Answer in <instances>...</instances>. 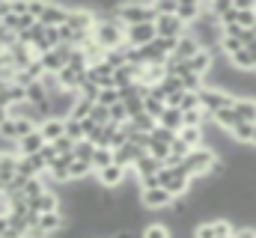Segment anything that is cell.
Segmentation results:
<instances>
[{"label": "cell", "instance_id": "3", "mask_svg": "<svg viewBox=\"0 0 256 238\" xmlns=\"http://www.w3.org/2000/svg\"><path fill=\"white\" fill-rule=\"evenodd\" d=\"M236 98L238 96H232L230 90H220V86H202L200 90V104L208 110V114H218V110H224V108H232L236 104Z\"/></svg>", "mask_w": 256, "mask_h": 238}, {"label": "cell", "instance_id": "8", "mask_svg": "<svg viewBox=\"0 0 256 238\" xmlns=\"http://www.w3.org/2000/svg\"><path fill=\"white\" fill-rule=\"evenodd\" d=\"M158 36L155 21H143V24H128L126 27V42L128 45H149Z\"/></svg>", "mask_w": 256, "mask_h": 238}, {"label": "cell", "instance_id": "43", "mask_svg": "<svg viewBox=\"0 0 256 238\" xmlns=\"http://www.w3.org/2000/svg\"><path fill=\"white\" fill-rule=\"evenodd\" d=\"M220 24H238V9H236V6L226 9V12L220 15Z\"/></svg>", "mask_w": 256, "mask_h": 238}, {"label": "cell", "instance_id": "31", "mask_svg": "<svg viewBox=\"0 0 256 238\" xmlns=\"http://www.w3.org/2000/svg\"><path fill=\"white\" fill-rule=\"evenodd\" d=\"M90 119H92L96 125H108V122H110V108L102 104V102H96L92 110H90Z\"/></svg>", "mask_w": 256, "mask_h": 238}, {"label": "cell", "instance_id": "16", "mask_svg": "<svg viewBox=\"0 0 256 238\" xmlns=\"http://www.w3.org/2000/svg\"><path fill=\"white\" fill-rule=\"evenodd\" d=\"M143 152H149V149H140L137 143H131V140H128V143H122V146H116V149H114V158H116V164L131 167V164H134Z\"/></svg>", "mask_w": 256, "mask_h": 238}, {"label": "cell", "instance_id": "22", "mask_svg": "<svg viewBox=\"0 0 256 238\" xmlns=\"http://www.w3.org/2000/svg\"><path fill=\"white\" fill-rule=\"evenodd\" d=\"M212 119L220 125V128H226V131H232L238 122H242V114L236 110V108H224V110H218V114H212Z\"/></svg>", "mask_w": 256, "mask_h": 238}, {"label": "cell", "instance_id": "5", "mask_svg": "<svg viewBox=\"0 0 256 238\" xmlns=\"http://www.w3.org/2000/svg\"><path fill=\"white\" fill-rule=\"evenodd\" d=\"M155 27H158V36H173V39H179V36L188 30V21H182L176 12H158Z\"/></svg>", "mask_w": 256, "mask_h": 238}, {"label": "cell", "instance_id": "32", "mask_svg": "<svg viewBox=\"0 0 256 238\" xmlns=\"http://www.w3.org/2000/svg\"><path fill=\"white\" fill-rule=\"evenodd\" d=\"M143 102H146V110H149V114H155V116H161V110L167 108V102H164L161 96H155V92L143 96Z\"/></svg>", "mask_w": 256, "mask_h": 238}, {"label": "cell", "instance_id": "15", "mask_svg": "<svg viewBox=\"0 0 256 238\" xmlns=\"http://www.w3.org/2000/svg\"><path fill=\"white\" fill-rule=\"evenodd\" d=\"M200 48H206V45H202V42L194 36L191 30H185V33L176 39V51H173V54H176V57H182V60H191L194 54L200 51Z\"/></svg>", "mask_w": 256, "mask_h": 238}, {"label": "cell", "instance_id": "7", "mask_svg": "<svg viewBox=\"0 0 256 238\" xmlns=\"http://www.w3.org/2000/svg\"><path fill=\"white\" fill-rule=\"evenodd\" d=\"M18 173L27 178L33 176H45L48 173V158L42 152H33V155H18Z\"/></svg>", "mask_w": 256, "mask_h": 238}, {"label": "cell", "instance_id": "13", "mask_svg": "<svg viewBox=\"0 0 256 238\" xmlns=\"http://www.w3.org/2000/svg\"><path fill=\"white\" fill-rule=\"evenodd\" d=\"M161 167H164V161L161 158H155L152 152H143L134 164H131V173L140 178V176H152V173H161Z\"/></svg>", "mask_w": 256, "mask_h": 238}, {"label": "cell", "instance_id": "10", "mask_svg": "<svg viewBox=\"0 0 256 238\" xmlns=\"http://www.w3.org/2000/svg\"><path fill=\"white\" fill-rule=\"evenodd\" d=\"M140 200H143V206H146V208L158 212V208H170L176 196L161 184V188H149V190H143V194H140Z\"/></svg>", "mask_w": 256, "mask_h": 238}, {"label": "cell", "instance_id": "11", "mask_svg": "<svg viewBox=\"0 0 256 238\" xmlns=\"http://www.w3.org/2000/svg\"><path fill=\"white\" fill-rule=\"evenodd\" d=\"M128 173H131V167H122V164H116V161H114V164H108L104 170H98L96 178H98L104 188H114V190H116V188L128 178Z\"/></svg>", "mask_w": 256, "mask_h": 238}, {"label": "cell", "instance_id": "45", "mask_svg": "<svg viewBox=\"0 0 256 238\" xmlns=\"http://www.w3.org/2000/svg\"><path fill=\"white\" fill-rule=\"evenodd\" d=\"M254 146H256V128H254Z\"/></svg>", "mask_w": 256, "mask_h": 238}, {"label": "cell", "instance_id": "9", "mask_svg": "<svg viewBox=\"0 0 256 238\" xmlns=\"http://www.w3.org/2000/svg\"><path fill=\"white\" fill-rule=\"evenodd\" d=\"M66 226H68V224H66L63 212H42V214H39V224H36V230H33V236H51V232L66 230Z\"/></svg>", "mask_w": 256, "mask_h": 238}, {"label": "cell", "instance_id": "46", "mask_svg": "<svg viewBox=\"0 0 256 238\" xmlns=\"http://www.w3.org/2000/svg\"><path fill=\"white\" fill-rule=\"evenodd\" d=\"M0 155H3V152H0Z\"/></svg>", "mask_w": 256, "mask_h": 238}, {"label": "cell", "instance_id": "33", "mask_svg": "<svg viewBox=\"0 0 256 238\" xmlns=\"http://www.w3.org/2000/svg\"><path fill=\"white\" fill-rule=\"evenodd\" d=\"M92 98H84V96H78V102H74V108H72V116H78V119H84V116H90V110H92Z\"/></svg>", "mask_w": 256, "mask_h": 238}, {"label": "cell", "instance_id": "36", "mask_svg": "<svg viewBox=\"0 0 256 238\" xmlns=\"http://www.w3.org/2000/svg\"><path fill=\"white\" fill-rule=\"evenodd\" d=\"M0 131H3V137H9V140H18V137H21V131H18V119L15 116L3 119V122H0Z\"/></svg>", "mask_w": 256, "mask_h": 238}, {"label": "cell", "instance_id": "21", "mask_svg": "<svg viewBox=\"0 0 256 238\" xmlns=\"http://www.w3.org/2000/svg\"><path fill=\"white\" fill-rule=\"evenodd\" d=\"M39 128H42L45 140H57V137H63V134H66V116H51V119H45Z\"/></svg>", "mask_w": 256, "mask_h": 238}, {"label": "cell", "instance_id": "29", "mask_svg": "<svg viewBox=\"0 0 256 238\" xmlns=\"http://www.w3.org/2000/svg\"><path fill=\"white\" fill-rule=\"evenodd\" d=\"M131 122L137 125V128H143V131H152L155 125H158V116L155 114H149V110H140V114H134Z\"/></svg>", "mask_w": 256, "mask_h": 238}, {"label": "cell", "instance_id": "37", "mask_svg": "<svg viewBox=\"0 0 256 238\" xmlns=\"http://www.w3.org/2000/svg\"><path fill=\"white\" fill-rule=\"evenodd\" d=\"M128 116V108H126V102H116V104H110V122H116V125H122Z\"/></svg>", "mask_w": 256, "mask_h": 238}, {"label": "cell", "instance_id": "12", "mask_svg": "<svg viewBox=\"0 0 256 238\" xmlns=\"http://www.w3.org/2000/svg\"><path fill=\"white\" fill-rule=\"evenodd\" d=\"M86 78L96 80L98 86H114V66L108 60H98V62H90L86 68Z\"/></svg>", "mask_w": 256, "mask_h": 238}, {"label": "cell", "instance_id": "26", "mask_svg": "<svg viewBox=\"0 0 256 238\" xmlns=\"http://www.w3.org/2000/svg\"><path fill=\"white\" fill-rule=\"evenodd\" d=\"M27 98H30L33 104H42V102H48V98H51V92L45 90V84H42V80H33V84L27 86Z\"/></svg>", "mask_w": 256, "mask_h": 238}, {"label": "cell", "instance_id": "39", "mask_svg": "<svg viewBox=\"0 0 256 238\" xmlns=\"http://www.w3.org/2000/svg\"><path fill=\"white\" fill-rule=\"evenodd\" d=\"M3 27H9V30L21 33V30H24V24H21V15H18V12H9V15H3Z\"/></svg>", "mask_w": 256, "mask_h": 238}, {"label": "cell", "instance_id": "25", "mask_svg": "<svg viewBox=\"0 0 256 238\" xmlns=\"http://www.w3.org/2000/svg\"><path fill=\"white\" fill-rule=\"evenodd\" d=\"M116 158H114V146H96V155H92V167H96V173L98 170H104L108 164H114Z\"/></svg>", "mask_w": 256, "mask_h": 238}, {"label": "cell", "instance_id": "44", "mask_svg": "<svg viewBox=\"0 0 256 238\" xmlns=\"http://www.w3.org/2000/svg\"><path fill=\"white\" fill-rule=\"evenodd\" d=\"M182 96H185V90H176V92H167V104H173V108H179V104H182Z\"/></svg>", "mask_w": 256, "mask_h": 238}, {"label": "cell", "instance_id": "2", "mask_svg": "<svg viewBox=\"0 0 256 238\" xmlns=\"http://www.w3.org/2000/svg\"><path fill=\"white\" fill-rule=\"evenodd\" d=\"M114 15L128 27V24L155 21V18H158V9H155V3H149V0H122V3L114 6Z\"/></svg>", "mask_w": 256, "mask_h": 238}, {"label": "cell", "instance_id": "18", "mask_svg": "<svg viewBox=\"0 0 256 238\" xmlns=\"http://www.w3.org/2000/svg\"><path fill=\"white\" fill-rule=\"evenodd\" d=\"M158 122H161V125H167V128H173V131H182V125H185V110H182V108L167 104V108L161 110Z\"/></svg>", "mask_w": 256, "mask_h": 238}, {"label": "cell", "instance_id": "4", "mask_svg": "<svg viewBox=\"0 0 256 238\" xmlns=\"http://www.w3.org/2000/svg\"><path fill=\"white\" fill-rule=\"evenodd\" d=\"M194 236L196 238H236V224L226 220V218H218V220H208V224H196L194 226Z\"/></svg>", "mask_w": 256, "mask_h": 238}, {"label": "cell", "instance_id": "17", "mask_svg": "<svg viewBox=\"0 0 256 238\" xmlns=\"http://www.w3.org/2000/svg\"><path fill=\"white\" fill-rule=\"evenodd\" d=\"M68 6L63 3H57V0H48V6H45V12H42V18L39 21H45V24H66L68 21Z\"/></svg>", "mask_w": 256, "mask_h": 238}, {"label": "cell", "instance_id": "42", "mask_svg": "<svg viewBox=\"0 0 256 238\" xmlns=\"http://www.w3.org/2000/svg\"><path fill=\"white\" fill-rule=\"evenodd\" d=\"M158 12H176L179 9V0H152Z\"/></svg>", "mask_w": 256, "mask_h": 238}, {"label": "cell", "instance_id": "19", "mask_svg": "<svg viewBox=\"0 0 256 238\" xmlns=\"http://www.w3.org/2000/svg\"><path fill=\"white\" fill-rule=\"evenodd\" d=\"M230 62H232L236 68H242V72H256V51H250V48L244 45L242 51H236V54L230 57Z\"/></svg>", "mask_w": 256, "mask_h": 238}, {"label": "cell", "instance_id": "14", "mask_svg": "<svg viewBox=\"0 0 256 238\" xmlns=\"http://www.w3.org/2000/svg\"><path fill=\"white\" fill-rule=\"evenodd\" d=\"M45 143H48V140H45L42 128H33L30 134L18 137V155H33V152H42V146H45Z\"/></svg>", "mask_w": 256, "mask_h": 238}, {"label": "cell", "instance_id": "1", "mask_svg": "<svg viewBox=\"0 0 256 238\" xmlns=\"http://www.w3.org/2000/svg\"><path fill=\"white\" fill-rule=\"evenodd\" d=\"M92 36H96L104 48H116V45L126 42V24L114 15V9H108V12L98 15V21H96V27H92Z\"/></svg>", "mask_w": 256, "mask_h": 238}, {"label": "cell", "instance_id": "35", "mask_svg": "<svg viewBox=\"0 0 256 238\" xmlns=\"http://www.w3.org/2000/svg\"><path fill=\"white\" fill-rule=\"evenodd\" d=\"M149 152H152L155 158H161V161H167V158H170V152H173V143H164V140H152V146H149Z\"/></svg>", "mask_w": 256, "mask_h": 238}, {"label": "cell", "instance_id": "38", "mask_svg": "<svg viewBox=\"0 0 256 238\" xmlns=\"http://www.w3.org/2000/svg\"><path fill=\"white\" fill-rule=\"evenodd\" d=\"M182 110H191V108H202L200 104V92H191V90H185V96H182V104H179Z\"/></svg>", "mask_w": 256, "mask_h": 238}, {"label": "cell", "instance_id": "41", "mask_svg": "<svg viewBox=\"0 0 256 238\" xmlns=\"http://www.w3.org/2000/svg\"><path fill=\"white\" fill-rule=\"evenodd\" d=\"M188 152H191V146H188V143H185V140H182V137L176 134V140H173V155H179V158H185Z\"/></svg>", "mask_w": 256, "mask_h": 238}, {"label": "cell", "instance_id": "23", "mask_svg": "<svg viewBox=\"0 0 256 238\" xmlns=\"http://www.w3.org/2000/svg\"><path fill=\"white\" fill-rule=\"evenodd\" d=\"M232 108L242 114V119H248V122H256V98H250V96H238Z\"/></svg>", "mask_w": 256, "mask_h": 238}, {"label": "cell", "instance_id": "24", "mask_svg": "<svg viewBox=\"0 0 256 238\" xmlns=\"http://www.w3.org/2000/svg\"><path fill=\"white\" fill-rule=\"evenodd\" d=\"M254 128H256V122H248V119H242L230 134H232V140L236 143H254Z\"/></svg>", "mask_w": 256, "mask_h": 238}, {"label": "cell", "instance_id": "27", "mask_svg": "<svg viewBox=\"0 0 256 238\" xmlns=\"http://www.w3.org/2000/svg\"><path fill=\"white\" fill-rule=\"evenodd\" d=\"M140 236H146V238H170L173 236V226H170V224H146Z\"/></svg>", "mask_w": 256, "mask_h": 238}, {"label": "cell", "instance_id": "20", "mask_svg": "<svg viewBox=\"0 0 256 238\" xmlns=\"http://www.w3.org/2000/svg\"><path fill=\"white\" fill-rule=\"evenodd\" d=\"M179 137H182L191 149L194 146H202V143H206V125H182Z\"/></svg>", "mask_w": 256, "mask_h": 238}, {"label": "cell", "instance_id": "40", "mask_svg": "<svg viewBox=\"0 0 256 238\" xmlns=\"http://www.w3.org/2000/svg\"><path fill=\"white\" fill-rule=\"evenodd\" d=\"M232 6H236L232 0H212V3H208V9H212V12H214L218 18H220V15H224L226 9H232Z\"/></svg>", "mask_w": 256, "mask_h": 238}, {"label": "cell", "instance_id": "34", "mask_svg": "<svg viewBox=\"0 0 256 238\" xmlns=\"http://www.w3.org/2000/svg\"><path fill=\"white\" fill-rule=\"evenodd\" d=\"M78 92H80L84 98H92V102H98V92H102V86H98L96 80H90V78H86V80L78 86Z\"/></svg>", "mask_w": 256, "mask_h": 238}, {"label": "cell", "instance_id": "28", "mask_svg": "<svg viewBox=\"0 0 256 238\" xmlns=\"http://www.w3.org/2000/svg\"><path fill=\"white\" fill-rule=\"evenodd\" d=\"M74 155L84 158V161H92V155H96V143H92L90 137H80V140L74 143Z\"/></svg>", "mask_w": 256, "mask_h": 238}, {"label": "cell", "instance_id": "30", "mask_svg": "<svg viewBox=\"0 0 256 238\" xmlns=\"http://www.w3.org/2000/svg\"><path fill=\"white\" fill-rule=\"evenodd\" d=\"M66 134H68V137H74V140H80V137H86V128H84V119H78V116H66Z\"/></svg>", "mask_w": 256, "mask_h": 238}, {"label": "cell", "instance_id": "6", "mask_svg": "<svg viewBox=\"0 0 256 238\" xmlns=\"http://www.w3.org/2000/svg\"><path fill=\"white\" fill-rule=\"evenodd\" d=\"M96 21H98V15H96L92 9H86V6H74V9L68 12V21H66V24H68L74 33H92Z\"/></svg>", "mask_w": 256, "mask_h": 238}]
</instances>
